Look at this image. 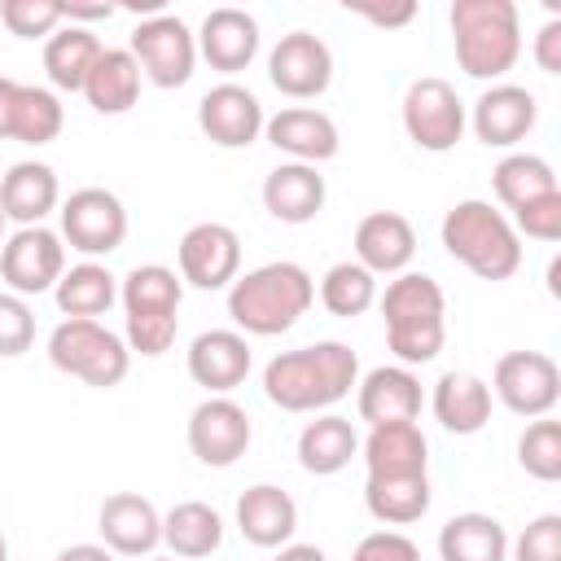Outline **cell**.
<instances>
[{
	"label": "cell",
	"instance_id": "51",
	"mask_svg": "<svg viewBox=\"0 0 561 561\" xmlns=\"http://www.w3.org/2000/svg\"><path fill=\"white\" fill-rule=\"evenodd\" d=\"M0 561H9V539L0 535Z\"/></svg>",
	"mask_w": 561,
	"mask_h": 561
},
{
	"label": "cell",
	"instance_id": "31",
	"mask_svg": "<svg viewBox=\"0 0 561 561\" xmlns=\"http://www.w3.org/2000/svg\"><path fill=\"white\" fill-rule=\"evenodd\" d=\"M162 543L180 561H202L224 543V517L202 500H180L162 513Z\"/></svg>",
	"mask_w": 561,
	"mask_h": 561
},
{
	"label": "cell",
	"instance_id": "23",
	"mask_svg": "<svg viewBox=\"0 0 561 561\" xmlns=\"http://www.w3.org/2000/svg\"><path fill=\"white\" fill-rule=\"evenodd\" d=\"M416 254V232L399 210H373L355 224V263L373 276H399L408 272Z\"/></svg>",
	"mask_w": 561,
	"mask_h": 561
},
{
	"label": "cell",
	"instance_id": "13",
	"mask_svg": "<svg viewBox=\"0 0 561 561\" xmlns=\"http://www.w3.org/2000/svg\"><path fill=\"white\" fill-rule=\"evenodd\" d=\"M267 79L289 101H316L333 83V53L311 31H289L267 53Z\"/></svg>",
	"mask_w": 561,
	"mask_h": 561
},
{
	"label": "cell",
	"instance_id": "46",
	"mask_svg": "<svg viewBox=\"0 0 561 561\" xmlns=\"http://www.w3.org/2000/svg\"><path fill=\"white\" fill-rule=\"evenodd\" d=\"M535 66L543 75H561V18H548L535 31Z\"/></svg>",
	"mask_w": 561,
	"mask_h": 561
},
{
	"label": "cell",
	"instance_id": "8",
	"mask_svg": "<svg viewBox=\"0 0 561 561\" xmlns=\"http://www.w3.org/2000/svg\"><path fill=\"white\" fill-rule=\"evenodd\" d=\"M399 114H403L408 140H412L416 149H425V153H447V149H456L460 136H465V123H469L465 101H460L456 88H451L447 79H438V75L412 79L408 92H403V110H399Z\"/></svg>",
	"mask_w": 561,
	"mask_h": 561
},
{
	"label": "cell",
	"instance_id": "10",
	"mask_svg": "<svg viewBox=\"0 0 561 561\" xmlns=\"http://www.w3.org/2000/svg\"><path fill=\"white\" fill-rule=\"evenodd\" d=\"M491 394L513 412V416H526V421H539L557 408L561 399V368L552 355L543 351H508L495 359V373H491Z\"/></svg>",
	"mask_w": 561,
	"mask_h": 561
},
{
	"label": "cell",
	"instance_id": "27",
	"mask_svg": "<svg viewBox=\"0 0 561 561\" xmlns=\"http://www.w3.org/2000/svg\"><path fill=\"white\" fill-rule=\"evenodd\" d=\"M57 202H61V184L48 162H13L0 175V215L13 219L18 228L44 224V215H53Z\"/></svg>",
	"mask_w": 561,
	"mask_h": 561
},
{
	"label": "cell",
	"instance_id": "37",
	"mask_svg": "<svg viewBox=\"0 0 561 561\" xmlns=\"http://www.w3.org/2000/svg\"><path fill=\"white\" fill-rule=\"evenodd\" d=\"M61 123H66V110H61L57 92L35 88V83H18L9 140H22V145H48V140L61 136Z\"/></svg>",
	"mask_w": 561,
	"mask_h": 561
},
{
	"label": "cell",
	"instance_id": "33",
	"mask_svg": "<svg viewBox=\"0 0 561 561\" xmlns=\"http://www.w3.org/2000/svg\"><path fill=\"white\" fill-rule=\"evenodd\" d=\"M140 66L127 48H101L96 66L83 79V96L96 114H127L140 96Z\"/></svg>",
	"mask_w": 561,
	"mask_h": 561
},
{
	"label": "cell",
	"instance_id": "14",
	"mask_svg": "<svg viewBox=\"0 0 561 561\" xmlns=\"http://www.w3.org/2000/svg\"><path fill=\"white\" fill-rule=\"evenodd\" d=\"M175 263H180V280L184 285H193V289H228L241 276V237L219 219H202L180 237Z\"/></svg>",
	"mask_w": 561,
	"mask_h": 561
},
{
	"label": "cell",
	"instance_id": "40",
	"mask_svg": "<svg viewBox=\"0 0 561 561\" xmlns=\"http://www.w3.org/2000/svg\"><path fill=\"white\" fill-rule=\"evenodd\" d=\"M0 22L18 39H48L66 22V13L61 0H0Z\"/></svg>",
	"mask_w": 561,
	"mask_h": 561
},
{
	"label": "cell",
	"instance_id": "22",
	"mask_svg": "<svg viewBox=\"0 0 561 561\" xmlns=\"http://www.w3.org/2000/svg\"><path fill=\"white\" fill-rule=\"evenodd\" d=\"M237 530L254 548H285L298 530V504L276 482H254L237 495Z\"/></svg>",
	"mask_w": 561,
	"mask_h": 561
},
{
	"label": "cell",
	"instance_id": "35",
	"mask_svg": "<svg viewBox=\"0 0 561 561\" xmlns=\"http://www.w3.org/2000/svg\"><path fill=\"white\" fill-rule=\"evenodd\" d=\"M430 473H408V478H368L364 482V508L386 522V526H412L430 513Z\"/></svg>",
	"mask_w": 561,
	"mask_h": 561
},
{
	"label": "cell",
	"instance_id": "47",
	"mask_svg": "<svg viewBox=\"0 0 561 561\" xmlns=\"http://www.w3.org/2000/svg\"><path fill=\"white\" fill-rule=\"evenodd\" d=\"M61 13H66V22H101V18H114V4H75V0H61Z\"/></svg>",
	"mask_w": 561,
	"mask_h": 561
},
{
	"label": "cell",
	"instance_id": "29",
	"mask_svg": "<svg viewBox=\"0 0 561 561\" xmlns=\"http://www.w3.org/2000/svg\"><path fill=\"white\" fill-rule=\"evenodd\" d=\"M355 456H359V434H355V425H351L346 416H337V412H320V416L307 421L302 434H298V465H302L307 473H316V478L342 473Z\"/></svg>",
	"mask_w": 561,
	"mask_h": 561
},
{
	"label": "cell",
	"instance_id": "3",
	"mask_svg": "<svg viewBox=\"0 0 561 561\" xmlns=\"http://www.w3.org/2000/svg\"><path fill=\"white\" fill-rule=\"evenodd\" d=\"M451 48L469 79L500 83L522 57V18L513 0H451Z\"/></svg>",
	"mask_w": 561,
	"mask_h": 561
},
{
	"label": "cell",
	"instance_id": "38",
	"mask_svg": "<svg viewBox=\"0 0 561 561\" xmlns=\"http://www.w3.org/2000/svg\"><path fill=\"white\" fill-rule=\"evenodd\" d=\"M320 302L329 316H342V320L364 316L377 302V276L355 259H342L320 276Z\"/></svg>",
	"mask_w": 561,
	"mask_h": 561
},
{
	"label": "cell",
	"instance_id": "52",
	"mask_svg": "<svg viewBox=\"0 0 561 561\" xmlns=\"http://www.w3.org/2000/svg\"><path fill=\"white\" fill-rule=\"evenodd\" d=\"M4 224H9V219H4V215H0V245H4Z\"/></svg>",
	"mask_w": 561,
	"mask_h": 561
},
{
	"label": "cell",
	"instance_id": "12",
	"mask_svg": "<svg viewBox=\"0 0 561 561\" xmlns=\"http://www.w3.org/2000/svg\"><path fill=\"white\" fill-rule=\"evenodd\" d=\"M66 272V245L61 232L35 224V228H18L13 237H4L0 245V276L9 285V294L31 298V294H48Z\"/></svg>",
	"mask_w": 561,
	"mask_h": 561
},
{
	"label": "cell",
	"instance_id": "19",
	"mask_svg": "<svg viewBox=\"0 0 561 561\" xmlns=\"http://www.w3.org/2000/svg\"><path fill=\"white\" fill-rule=\"evenodd\" d=\"M263 136L276 153H285L289 162H307V167H320L337 153V123L316 110V105H285L276 110L267 123H263Z\"/></svg>",
	"mask_w": 561,
	"mask_h": 561
},
{
	"label": "cell",
	"instance_id": "26",
	"mask_svg": "<svg viewBox=\"0 0 561 561\" xmlns=\"http://www.w3.org/2000/svg\"><path fill=\"white\" fill-rule=\"evenodd\" d=\"M355 386H359L355 408H359V421H368V425H390V421H416L421 416V403H425L421 381L403 364H381Z\"/></svg>",
	"mask_w": 561,
	"mask_h": 561
},
{
	"label": "cell",
	"instance_id": "11",
	"mask_svg": "<svg viewBox=\"0 0 561 561\" xmlns=\"http://www.w3.org/2000/svg\"><path fill=\"white\" fill-rule=\"evenodd\" d=\"M61 241H70V250L96 259V254H114L127 241V206L118 202V193L110 188H75L61 202Z\"/></svg>",
	"mask_w": 561,
	"mask_h": 561
},
{
	"label": "cell",
	"instance_id": "32",
	"mask_svg": "<svg viewBox=\"0 0 561 561\" xmlns=\"http://www.w3.org/2000/svg\"><path fill=\"white\" fill-rule=\"evenodd\" d=\"M443 561H508V530L491 513H456L438 530Z\"/></svg>",
	"mask_w": 561,
	"mask_h": 561
},
{
	"label": "cell",
	"instance_id": "34",
	"mask_svg": "<svg viewBox=\"0 0 561 561\" xmlns=\"http://www.w3.org/2000/svg\"><path fill=\"white\" fill-rule=\"evenodd\" d=\"M101 48H105V44H101L88 26L61 22V26L44 39V70H48V83L61 88V92H83V79H88V70L96 66Z\"/></svg>",
	"mask_w": 561,
	"mask_h": 561
},
{
	"label": "cell",
	"instance_id": "9",
	"mask_svg": "<svg viewBox=\"0 0 561 561\" xmlns=\"http://www.w3.org/2000/svg\"><path fill=\"white\" fill-rule=\"evenodd\" d=\"M127 53L136 57L140 75L153 88H184L193 79V66H197V39H193L188 22L175 13H158V18L136 22Z\"/></svg>",
	"mask_w": 561,
	"mask_h": 561
},
{
	"label": "cell",
	"instance_id": "30",
	"mask_svg": "<svg viewBox=\"0 0 561 561\" xmlns=\"http://www.w3.org/2000/svg\"><path fill=\"white\" fill-rule=\"evenodd\" d=\"M53 298H57V311L66 320H96L114 307L118 298V276L96 263V259H83L75 267L61 272V280L53 285Z\"/></svg>",
	"mask_w": 561,
	"mask_h": 561
},
{
	"label": "cell",
	"instance_id": "16",
	"mask_svg": "<svg viewBox=\"0 0 561 561\" xmlns=\"http://www.w3.org/2000/svg\"><path fill=\"white\" fill-rule=\"evenodd\" d=\"M263 123H267V114H263L259 96L245 83L224 79V83H215L197 101V127L219 149H245V145H254L263 136Z\"/></svg>",
	"mask_w": 561,
	"mask_h": 561
},
{
	"label": "cell",
	"instance_id": "44",
	"mask_svg": "<svg viewBox=\"0 0 561 561\" xmlns=\"http://www.w3.org/2000/svg\"><path fill=\"white\" fill-rule=\"evenodd\" d=\"M351 561H421V548L403 530H373L355 543Z\"/></svg>",
	"mask_w": 561,
	"mask_h": 561
},
{
	"label": "cell",
	"instance_id": "43",
	"mask_svg": "<svg viewBox=\"0 0 561 561\" xmlns=\"http://www.w3.org/2000/svg\"><path fill=\"white\" fill-rule=\"evenodd\" d=\"M513 561H561V513H539L513 539Z\"/></svg>",
	"mask_w": 561,
	"mask_h": 561
},
{
	"label": "cell",
	"instance_id": "4",
	"mask_svg": "<svg viewBox=\"0 0 561 561\" xmlns=\"http://www.w3.org/2000/svg\"><path fill=\"white\" fill-rule=\"evenodd\" d=\"M381 302V320H386V346L399 355L403 368L412 364H430L443 342H447V298L443 285L425 272H399Z\"/></svg>",
	"mask_w": 561,
	"mask_h": 561
},
{
	"label": "cell",
	"instance_id": "48",
	"mask_svg": "<svg viewBox=\"0 0 561 561\" xmlns=\"http://www.w3.org/2000/svg\"><path fill=\"white\" fill-rule=\"evenodd\" d=\"M53 561H114V552H110L105 543H70V548H61Z\"/></svg>",
	"mask_w": 561,
	"mask_h": 561
},
{
	"label": "cell",
	"instance_id": "20",
	"mask_svg": "<svg viewBox=\"0 0 561 561\" xmlns=\"http://www.w3.org/2000/svg\"><path fill=\"white\" fill-rule=\"evenodd\" d=\"M193 39H197V57H206V66L219 75H237L259 57V22L237 4L210 9Z\"/></svg>",
	"mask_w": 561,
	"mask_h": 561
},
{
	"label": "cell",
	"instance_id": "25",
	"mask_svg": "<svg viewBox=\"0 0 561 561\" xmlns=\"http://www.w3.org/2000/svg\"><path fill=\"white\" fill-rule=\"evenodd\" d=\"M324 175L307 162H280L263 175V210L280 224H311L324 210Z\"/></svg>",
	"mask_w": 561,
	"mask_h": 561
},
{
	"label": "cell",
	"instance_id": "28",
	"mask_svg": "<svg viewBox=\"0 0 561 561\" xmlns=\"http://www.w3.org/2000/svg\"><path fill=\"white\" fill-rule=\"evenodd\" d=\"M430 408H434V416L447 434H478L491 421V386L478 373L451 368L434 381Z\"/></svg>",
	"mask_w": 561,
	"mask_h": 561
},
{
	"label": "cell",
	"instance_id": "1",
	"mask_svg": "<svg viewBox=\"0 0 561 561\" xmlns=\"http://www.w3.org/2000/svg\"><path fill=\"white\" fill-rule=\"evenodd\" d=\"M355 381H359V355L333 337L298 351H280L263 368V394L280 412H324L342 403Z\"/></svg>",
	"mask_w": 561,
	"mask_h": 561
},
{
	"label": "cell",
	"instance_id": "42",
	"mask_svg": "<svg viewBox=\"0 0 561 561\" xmlns=\"http://www.w3.org/2000/svg\"><path fill=\"white\" fill-rule=\"evenodd\" d=\"M513 232L517 237H530V241H561V188L557 193H543L535 202H526L522 210L508 215Z\"/></svg>",
	"mask_w": 561,
	"mask_h": 561
},
{
	"label": "cell",
	"instance_id": "17",
	"mask_svg": "<svg viewBox=\"0 0 561 561\" xmlns=\"http://www.w3.org/2000/svg\"><path fill=\"white\" fill-rule=\"evenodd\" d=\"M473 136L486 149H513L517 140H526L539 123V101L530 88L522 83H491L478 101H473Z\"/></svg>",
	"mask_w": 561,
	"mask_h": 561
},
{
	"label": "cell",
	"instance_id": "53",
	"mask_svg": "<svg viewBox=\"0 0 561 561\" xmlns=\"http://www.w3.org/2000/svg\"><path fill=\"white\" fill-rule=\"evenodd\" d=\"M145 561H180V557H145Z\"/></svg>",
	"mask_w": 561,
	"mask_h": 561
},
{
	"label": "cell",
	"instance_id": "7",
	"mask_svg": "<svg viewBox=\"0 0 561 561\" xmlns=\"http://www.w3.org/2000/svg\"><path fill=\"white\" fill-rule=\"evenodd\" d=\"M48 364L66 377H79L83 386L110 390L127 377L131 351L118 333H110L101 320H61L48 333Z\"/></svg>",
	"mask_w": 561,
	"mask_h": 561
},
{
	"label": "cell",
	"instance_id": "36",
	"mask_svg": "<svg viewBox=\"0 0 561 561\" xmlns=\"http://www.w3.org/2000/svg\"><path fill=\"white\" fill-rule=\"evenodd\" d=\"M491 188H495L500 206L513 215L526 202H535L543 193H557L561 184H557V171H552L548 158H539V153H504L495 162V171H491Z\"/></svg>",
	"mask_w": 561,
	"mask_h": 561
},
{
	"label": "cell",
	"instance_id": "41",
	"mask_svg": "<svg viewBox=\"0 0 561 561\" xmlns=\"http://www.w3.org/2000/svg\"><path fill=\"white\" fill-rule=\"evenodd\" d=\"M35 342V316H31V302L0 289V359H18L26 355Z\"/></svg>",
	"mask_w": 561,
	"mask_h": 561
},
{
	"label": "cell",
	"instance_id": "21",
	"mask_svg": "<svg viewBox=\"0 0 561 561\" xmlns=\"http://www.w3.org/2000/svg\"><path fill=\"white\" fill-rule=\"evenodd\" d=\"M250 342L237 329H206L188 342V377L210 394H228L250 377Z\"/></svg>",
	"mask_w": 561,
	"mask_h": 561
},
{
	"label": "cell",
	"instance_id": "2",
	"mask_svg": "<svg viewBox=\"0 0 561 561\" xmlns=\"http://www.w3.org/2000/svg\"><path fill=\"white\" fill-rule=\"evenodd\" d=\"M311 302H316V280L302 263H289V259L250 267L228 285V316L237 333H250V337L289 333Z\"/></svg>",
	"mask_w": 561,
	"mask_h": 561
},
{
	"label": "cell",
	"instance_id": "15",
	"mask_svg": "<svg viewBox=\"0 0 561 561\" xmlns=\"http://www.w3.org/2000/svg\"><path fill=\"white\" fill-rule=\"evenodd\" d=\"M254 430H250V412L228 399V394H210L188 412V451L206 465V469H228L245 456Z\"/></svg>",
	"mask_w": 561,
	"mask_h": 561
},
{
	"label": "cell",
	"instance_id": "49",
	"mask_svg": "<svg viewBox=\"0 0 561 561\" xmlns=\"http://www.w3.org/2000/svg\"><path fill=\"white\" fill-rule=\"evenodd\" d=\"M13 96H18V79L0 75V140H9V123H13Z\"/></svg>",
	"mask_w": 561,
	"mask_h": 561
},
{
	"label": "cell",
	"instance_id": "18",
	"mask_svg": "<svg viewBox=\"0 0 561 561\" xmlns=\"http://www.w3.org/2000/svg\"><path fill=\"white\" fill-rule=\"evenodd\" d=\"M96 530L114 557H149L162 543V513L136 491H114L96 508Z\"/></svg>",
	"mask_w": 561,
	"mask_h": 561
},
{
	"label": "cell",
	"instance_id": "24",
	"mask_svg": "<svg viewBox=\"0 0 561 561\" xmlns=\"http://www.w3.org/2000/svg\"><path fill=\"white\" fill-rule=\"evenodd\" d=\"M368 478H408V473H430V438L421 434L416 421H390V425H368V438L359 443Z\"/></svg>",
	"mask_w": 561,
	"mask_h": 561
},
{
	"label": "cell",
	"instance_id": "50",
	"mask_svg": "<svg viewBox=\"0 0 561 561\" xmlns=\"http://www.w3.org/2000/svg\"><path fill=\"white\" fill-rule=\"evenodd\" d=\"M272 561H329V557H324V548H316V543H285V548H276Z\"/></svg>",
	"mask_w": 561,
	"mask_h": 561
},
{
	"label": "cell",
	"instance_id": "6",
	"mask_svg": "<svg viewBox=\"0 0 561 561\" xmlns=\"http://www.w3.org/2000/svg\"><path fill=\"white\" fill-rule=\"evenodd\" d=\"M180 298H184V280L162 267V263H140L123 276L118 285V302H123V320H127V351L158 359L171 351L175 333H180Z\"/></svg>",
	"mask_w": 561,
	"mask_h": 561
},
{
	"label": "cell",
	"instance_id": "5",
	"mask_svg": "<svg viewBox=\"0 0 561 561\" xmlns=\"http://www.w3.org/2000/svg\"><path fill=\"white\" fill-rule=\"evenodd\" d=\"M443 250L465 263L478 280H508L522 267V237L513 232L508 215L482 197H465L443 215Z\"/></svg>",
	"mask_w": 561,
	"mask_h": 561
},
{
	"label": "cell",
	"instance_id": "39",
	"mask_svg": "<svg viewBox=\"0 0 561 561\" xmlns=\"http://www.w3.org/2000/svg\"><path fill=\"white\" fill-rule=\"evenodd\" d=\"M517 465L535 482H557L561 478V421H552V416L530 421L517 438Z\"/></svg>",
	"mask_w": 561,
	"mask_h": 561
},
{
	"label": "cell",
	"instance_id": "45",
	"mask_svg": "<svg viewBox=\"0 0 561 561\" xmlns=\"http://www.w3.org/2000/svg\"><path fill=\"white\" fill-rule=\"evenodd\" d=\"M346 9L351 13H359V18H368L373 26H381V31H399V26H408L412 18H416V4L412 0H394V4H377V0H346Z\"/></svg>",
	"mask_w": 561,
	"mask_h": 561
}]
</instances>
